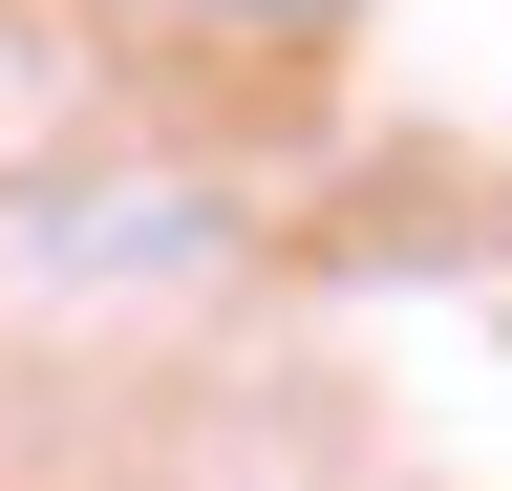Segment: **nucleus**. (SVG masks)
<instances>
[{"instance_id":"1","label":"nucleus","mask_w":512,"mask_h":491,"mask_svg":"<svg viewBox=\"0 0 512 491\" xmlns=\"http://www.w3.org/2000/svg\"><path fill=\"white\" fill-rule=\"evenodd\" d=\"M192 22H320V0H192Z\"/></svg>"}]
</instances>
